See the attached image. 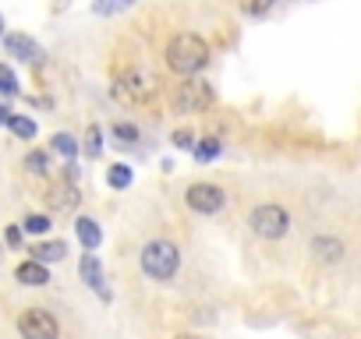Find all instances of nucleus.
<instances>
[{
	"instance_id": "4be33fe9",
	"label": "nucleus",
	"mask_w": 361,
	"mask_h": 339,
	"mask_svg": "<svg viewBox=\"0 0 361 339\" xmlns=\"http://www.w3.org/2000/svg\"><path fill=\"white\" fill-rule=\"evenodd\" d=\"M0 92H4V96H15L18 92V78H15V71L8 64H0Z\"/></svg>"
},
{
	"instance_id": "6ab92c4d",
	"label": "nucleus",
	"mask_w": 361,
	"mask_h": 339,
	"mask_svg": "<svg viewBox=\"0 0 361 339\" xmlns=\"http://www.w3.org/2000/svg\"><path fill=\"white\" fill-rule=\"evenodd\" d=\"M110 134H114V138H121V145L138 141V127H135V124H124V120H117V124L110 127Z\"/></svg>"
},
{
	"instance_id": "f257e3e1",
	"label": "nucleus",
	"mask_w": 361,
	"mask_h": 339,
	"mask_svg": "<svg viewBox=\"0 0 361 339\" xmlns=\"http://www.w3.org/2000/svg\"><path fill=\"white\" fill-rule=\"evenodd\" d=\"M209 64V43L195 32H180L170 39L166 46V68L177 71V75H185V78H195L202 68Z\"/></svg>"
},
{
	"instance_id": "6e6552de",
	"label": "nucleus",
	"mask_w": 361,
	"mask_h": 339,
	"mask_svg": "<svg viewBox=\"0 0 361 339\" xmlns=\"http://www.w3.org/2000/svg\"><path fill=\"white\" fill-rule=\"evenodd\" d=\"M4 46H8L11 57H18V60H25V64H43V50H39V43H36L32 36H25V32H11V36H4Z\"/></svg>"
},
{
	"instance_id": "c85d7f7f",
	"label": "nucleus",
	"mask_w": 361,
	"mask_h": 339,
	"mask_svg": "<svg viewBox=\"0 0 361 339\" xmlns=\"http://www.w3.org/2000/svg\"><path fill=\"white\" fill-rule=\"evenodd\" d=\"M8 120H11V113H8L4 106H0V124H8Z\"/></svg>"
},
{
	"instance_id": "f8f14e48",
	"label": "nucleus",
	"mask_w": 361,
	"mask_h": 339,
	"mask_svg": "<svg viewBox=\"0 0 361 339\" xmlns=\"http://www.w3.org/2000/svg\"><path fill=\"white\" fill-rule=\"evenodd\" d=\"M15 279L22 283V286H47L50 283V272H47V265L43 262H22L18 269H15Z\"/></svg>"
},
{
	"instance_id": "b1692460",
	"label": "nucleus",
	"mask_w": 361,
	"mask_h": 339,
	"mask_svg": "<svg viewBox=\"0 0 361 339\" xmlns=\"http://www.w3.org/2000/svg\"><path fill=\"white\" fill-rule=\"evenodd\" d=\"M131 0H96V15H114L121 8H128Z\"/></svg>"
},
{
	"instance_id": "5701e85b",
	"label": "nucleus",
	"mask_w": 361,
	"mask_h": 339,
	"mask_svg": "<svg viewBox=\"0 0 361 339\" xmlns=\"http://www.w3.org/2000/svg\"><path fill=\"white\" fill-rule=\"evenodd\" d=\"M25 166L32 170V174H39V177H43V174H50V170H47V166H50L47 152H29V155H25Z\"/></svg>"
},
{
	"instance_id": "0eeeda50",
	"label": "nucleus",
	"mask_w": 361,
	"mask_h": 339,
	"mask_svg": "<svg viewBox=\"0 0 361 339\" xmlns=\"http://www.w3.org/2000/svg\"><path fill=\"white\" fill-rule=\"evenodd\" d=\"M114 92H117L124 103H145V99L156 92V82H152L149 75H142V71H128V75L114 85Z\"/></svg>"
},
{
	"instance_id": "20e7f679",
	"label": "nucleus",
	"mask_w": 361,
	"mask_h": 339,
	"mask_svg": "<svg viewBox=\"0 0 361 339\" xmlns=\"http://www.w3.org/2000/svg\"><path fill=\"white\" fill-rule=\"evenodd\" d=\"M213 99H216V92H213L209 82H202V78H188L185 85H177V92H173V113H180V117L206 113V110L213 106Z\"/></svg>"
},
{
	"instance_id": "cd10ccee",
	"label": "nucleus",
	"mask_w": 361,
	"mask_h": 339,
	"mask_svg": "<svg viewBox=\"0 0 361 339\" xmlns=\"http://www.w3.org/2000/svg\"><path fill=\"white\" fill-rule=\"evenodd\" d=\"M173 339H206V335H195V332H180V335H173Z\"/></svg>"
},
{
	"instance_id": "a211bd4d",
	"label": "nucleus",
	"mask_w": 361,
	"mask_h": 339,
	"mask_svg": "<svg viewBox=\"0 0 361 339\" xmlns=\"http://www.w3.org/2000/svg\"><path fill=\"white\" fill-rule=\"evenodd\" d=\"M8 127H11V134H18L22 141H29V138H36V124H32L29 117H18V113H11V120H8Z\"/></svg>"
},
{
	"instance_id": "393cba45",
	"label": "nucleus",
	"mask_w": 361,
	"mask_h": 339,
	"mask_svg": "<svg viewBox=\"0 0 361 339\" xmlns=\"http://www.w3.org/2000/svg\"><path fill=\"white\" fill-rule=\"evenodd\" d=\"M173 145H177V148H195L199 141H192V131H177V134H173Z\"/></svg>"
},
{
	"instance_id": "412c9836",
	"label": "nucleus",
	"mask_w": 361,
	"mask_h": 339,
	"mask_svg": "<svg viewBox=\"0 0 361 339\" xmlns=\"http://www.w3.org/2000/svg\"><path fill=\"white\" fill-rule=\"evenodd\" d=\"M22 230H25V234H36V237H43V234H50V219H47V216H25Z\"/></svg>"
},
{
	"instance_id": "9b49d317",
	"label": "nucleus",
	"mask_w": 361,
	"mask_h": 339,
	"mask_svg": "<svg viewBox=\"0 0 361 339\" xmlns=\"http://www.w3.org/2000/svg\"><path fill=\"white\" fill-rule=\"evenodd\" d=\"M78 272H82V279H85L99 297H110V293H106V286H103V265H99V258H96V255H82Z\"/></svg>"
},
{
	"instance_id": "f03ea898",
	"label": "nucleus",
	"mask_w": 361,
	"mask_h": 339,
	"mask_svg": "<svg viewBox=\"0 0 361 339\" xmlns=\"http://www.w3.org/2000/svg\"><path fill=\"white\" fill-rule=\"evenodd\" d=\"M177 269H180V251H177V244L173 241H149L145 248H142V272L149 276V279H159V283H166V279H173L177 276Z\"/></svg>"
},
{
	"instance_id": "f3484780",
	"label": "nucleus",
	"mask_w": 361,
	"mask_h": 339,
	"mask_svg": "<svg viewBox=\"0 0 361 339\" xmlns=\"http://www.w3.org/2000/svg\"><path fill=\"white\" fill-rule=\"evenodd\" d=\"M54 152L64 155V159H75V155H78V141H75V134L57 131V134H54Z\"/></svg>"
},
{
	"instance_id": "39448f33",
	"label": "nucleus",
	"mask_w": 361,
	"mask_h": 339,
	"mask_svg": "<svg viewBox=\"0 0 361 339\" xmlns=\"http://www.w3.org/2000/svg\"><path fill=\"white\" fill-rule=\"evenodd\" d=\"M18 332H22V339H61V325H57V318H54L50 311H43V307H29V311H22V318H18Z\"/></svg>"
},
{
	"instance_id": "7ed1b4c3",
	"label": "nucleus",
	"mask_w": 361,
	"mask_h": 339,
	"mask_svg": "<svg viewBox=\"0 0 361 339\" xmlns=\"http://www.w3.org/2000/svg\"><path fill=\"white\" fill-rule=\"evenodd\" d=\"M248 226H252V234L262 237V241H280V237L290 234V212H287L283 205L266 202V205H255V209H252Z\"/></svg>"
},
{
	"instance_id": "dca6fc26",
	"label": "nucleus",
	"mask_w": 361,
	"mask_h": 339,
	"mask_svg": "<svg viewBox=\"0 0 361 339\" xmlns=\"http://www.w3.org/2000/svg\"><path fill=\"white\" fill-rule=\"evenodd\" d=\"M192 152H195V159L209 162V159H216V155L224 152V141H220V138H213V134H206V138H199V145H195Z\"/></svg>"
},
{
	"instance_id": "423d86ee",
	"label": "nucleus",
	"mask_w": 361,
	"mask_h": 339,
	"mask_svg": "<svg viewBox=\"0 0 361 339\" xmlns=\"http://www.w3.org/2000/svg\"><path fill=\"white\" fill-rule=\"evenodd\" d=\"M185 202H188V209L199 212V216H216V212H224L227 195H224V188L202 181V184H192V188L185 191Z\"/></svg>"
},
{
	"instance_id": "aec40b11",
	"label": "nucleus",
	"mask_w": 361,
	"mask_h": 339,
	"mask_svg": "<svg viewBox=\"0 0 361 339\" xmlns=\"http://www.w3.org/2000/svg\"><path fill=\"white\" fill-rule=\"evenodd\" d=\"M99 152H103V131L92 124V127L85 131V155H92V159H96Z\"/></svg>"
},
{
	"instance_id": "9d476101",
	"label": "nucleus",
	"mask_w": 361,
	"mask_h": 339,
	"mask_svg": "<svg viewBox=\"0 0 361 339\" xmlns=\"http://www.w3.org/2000/svg\"><path fill=\"white\" fill-rule=\"evenodd\" d=\"M312 255H315L322 265H336V262L343 258V241H336V237H315V241H312Z\"/></svg>"
},
{
	"instance_id": "c756f323",
	"label": "nucleus",
	"mask_w": 361,
	"mask_h": 339,
	"mask_svg": "<svg viewBox=\"0 0 361 339\" xmlns=\"http://www.w3.org/2000/svg\"><path fill=\"white\" fill-rule=\"evenodd\" d=\"M0 39H4V18H0Z\"/></svg>"
},
{
	"instance_id": "a878e982",
	"label": "nucleus",
	"mask_w": 361,
	"mask_h": 339,
	"mask_svg": "<svg viewBox=\"0 0 361 339\" xmlns=\"http://www.w3.org/2000/svg\"><path fill=\"white\" fill-rule=\"evenodd\" d=\"M266 4H269V0H245V11H248V15H262Z\"/></svg>"
},
{
	"instance_id": "bb28decb",
	"label": "nucleus",
	"mask_w": 361,
	"mask_h": 339,
	"mask_svg": "<svg viewBox=\"0 0 361 339\" xmlns=\"http://www.w3.org/2000/svg\"><path fill=\"white\" fill-rule=\"evenodd\" d=\"M8 244H11V248L22 244V226H8Z\"/></svg>"
},
{
	"instance_id": "1a4fd4ad",
	"label": "nucleus",
	"mask_w": 361,
	"mask_h": 339,
	"mask_svg": "<svg viewBox=\"0 0 361 339\" xmlns=\"http://www.w3.org/2000/svg\"><path fill=\"white\" fill-rule=\"evenodd\" d=\"M75 237H78V244H82L85 251H96V248L103 244V230H99V223L89 219V216L75 219Z\"/></svg>"
},
{
	"instance_id": "4468645a",
	"label": "nucleus",
	"mask_w": 361,
	"mask_h": 339,
	"mask_svg": "<svg viewBox=\"0 0 361 339\" xmlns=\"http://www.w3.org/2000/svg\"><path fill=\"white\" fill-rule=\"evenodd\" d=\"M32 255H36V262H43V265H47V262H61V258L68 255V244H64V241H47V244H36Z\"/></svg>"
},
{
	"instance_id": "ddd939ff",
	"label": "nucleus",
	"mask_w": 361,
	"mask_h": 339,
	"mask_svg": "<svg viewBox=\"0 0 361 339\" xmlns=\"http://www.w3.org/2000/svg\"><path fill=\"white\" fill-rule=\"evenodd\" d=\"M47 202L54 205V209H75L78 205V188H75V181H61V184H54L50 188V195H47Z\"/></svg>"
},
{
	"instance_id": "2eb2a0df",
	"label": "nucleus",
	"mask_w": 361,
	"mask_h": 339,
	"mask_svg": "<svg viewBox=\"0 0 361 339\" xmlns=\"http://www.w3.org/2000/svg\"><path fill=\"white\" fill-rule=\"evenodd\" d=\"M106 184H110L114 191L131 188V166H128V162H114V166L106 170Z\"/></svg>"
}]
</instances>
